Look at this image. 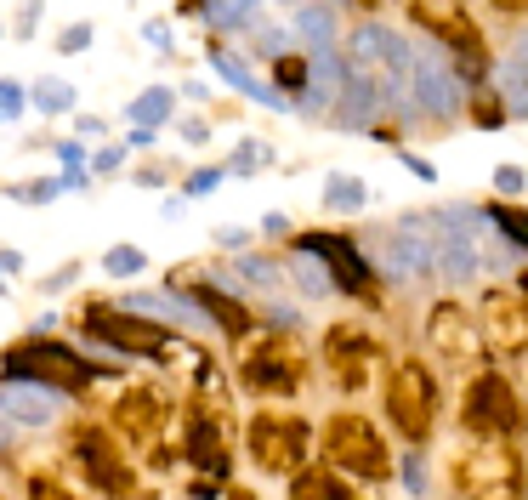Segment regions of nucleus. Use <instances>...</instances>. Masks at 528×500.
Wrapping results in <instances>:
<instances>
[{"mask_svg": "<svg viewBox=\"0 0 528 500\" xmlns=\"http://www.w3.org/2000/svg\"><path fill=\"white\" fill-rule=\"evenodd\" d=\"M91 375H97V364L63 341H23L0 358V381H35L52 393H80V387H91Z\"/></svg>", "mask_w": 528, "mask_h": 500, "instance_id": "f257e3e1", "label": "nucleus"}, {"mask_svg": "<svg viewBox=\"0 0 528 500\" xmlns=\"http://www.w3.org/2000/svg\"><path fill=\"white\" fill-rule=\"evenodd\" d=\"M455 489L466 500H517L523 478H517V461L500 438H477L455 461Z\"/></svg>", "mask_w": 528, "mask_h": 500, "instance_id": "f03ea898", "label": "nucleus"}, {"mask_svg": "<svg viewBox=\"0 0 528 500\" xmlns=\"http://www.w3.org/2000/svg\"><path fill=\"white\" fill-rule=\"evenodd\" d=\"M324 449H330V461L347 478H364V483L387 478V444H381V432L364 415H335L330 427H324Z\"/></svg>", "mask_w": 528, "mask_h": 500, "instance_id": "7ed1b4c3", "label": "nucleus"}, {"mask_svg": "<svg viewBox=\"0 0 528 500\" xmlns=\"http://www.w3.org/2000/svg\"><path fill=\"white\" fill-rule=\"evenodd\" d=\"M387 410H392V421H398V432H404L409 444L432 438V421H438V381H432L426 364H398V375H392V387H387Z\"/></svg>", "mask_w": 528, "mask_h": 500, "instance_id": "20e7f679", "label": "nucleus"}, {"mask_svg": "<svg viewBox=\"0 0 528 500\" xmlns=\"http://www.w3.org/2000/svg\"><path fill=\"white\" fill-rule=\"evenodd\" d=\"M86 336L120 347V353H137V358H159L171 347V330L142 313H125L120 302H103V307H86Z\"/></svg>", "mask_w": 528, "mask_h": 500, "instance_id": "39448f33", "label": "nucleus"}, {"mask_svg": "<svg viewBox=\"0 0 528 500\" xmlns=\"http://www.w3.org/2000/svg\"><path fill=\"white\" fill-rule=\"evenodd\" d=\"M307 444H313L307 421H290V415H256L250 421V455L262 472H301Z\"/></svg>", "mask_w": 528, "mask_h": 500, "instance_id": "423d86ee", "label": "nucleus"}, {"mask_svg": "<svg viewBox=\"0 0 528 500\" xmlns=\"http://www.w3.org/2000/svg\"><path fill=\"white\" fill-rule=\"evenodd\" d=\"M466 432L472 438H506L517 432V398L500 375H477L472 387H466Z\"/></svg>", "mask_w": 528, "mask_h": 500, "instance_id": "0eeeda50", "label": "nucleus"}, {"mask_svg": "<svg viewBox=\"0 0 528 500\" xmlns=\"http://www.w3.org/2000/svg\"><path fill=\"white\" fill-rule=\"evenodd\" d=\"M296 250H301V256H318V262L330 268V285L335 290H347V296H364V290H370V262H364L358 245L341 239V233H301Z\"/></svg>", "mask_w": 528, "mask_h": 500, "instance_id": "6e6552de", "label": "nucleus"}, {"mask_svg": "<svg viewBox=\"0 0 528 500\" xmlns=\"http://www.w3.org/2000/svg\"><path fill=\"white\" fill-rule=\"evenodd\" d=\"M409 91H415V103L426 114H455V69L443 63V57H426V52H409Z\"/></svg>", "mask_w": 528, "mask_h": 500, "instance_id": "1a4fd4ad", "label": "nucleus"}, {"mask_svg": "<svg viewBox=\"0 0 528 500\" xmlns=\"http://www.w3.org/2000/svg\"><path fill=\"white\" fill-rule=\"evenodd\" d=\"M57 393L52 387H35V381H0V421L12 427H52L57 421Z\"/></svg>", "mask_w": 528, "mask_h": 500, "instance_id": "9d476101", "label": "nucleus"}, {"mask_svg": "<svg viewBox=\"0 0 528 500\" xmlns=\"http://www.w3.org/2000/svg\"><path fill=\"white\" fill-rule=\"evenodd\" d=\"M74 455H80V466L91 472V483H97V489H108V495H125V489H131V472H125V461L114 455L108 432L80 427V438H74Z\"/></svg>", "mask_w": 528, "mask_h": 500, "instance_id": "9b49d317", "label": "nucleus"}, {"mask_svg": "<svg viewBox=\"0 0 528 500\" xmlns=\"http://www.w3.org/2000/svg\"><path fill=\"white\" fill-rule=\"evenodd\" d=\"M245 387L250 393H296L301 387V358L290 347H262V353H250L245 364Z\"/></svg>", "mask_w": 528, "mask_h": 500, "instance_id": "f8f14e48", "label": "nucleus"}, {"mask_svg": "<svg viewBox=\"0 0 528 500\" xmlns=\"http://www.w3.org/2000/svg\"><path fill=\"white\" fill-rule=\"evenodd\" d=\"M483 324H489V341L500 353H528V302L523 296H500L494 290L483 302Z\"/></svg>", "mask_w": 528, "mask_h": 500, "instance_id": "ddd939ff", "label": "nucleus"}, {"mask_svg": "<svg viewBox=\"0 0 528 500\" xmlns=\"http://www.w3.org/2000/svg\"><path fill=\"white\" fill-rule=\"evenodd\" d=\"M120 307L125 313H142V319H154V324H194V330L211 324L194 302H182V296H171V290H131Z\"/></svg>", "mask_w": 528, "mask_h": 500, "instance_id": "4468645a", "label": "nucleus"}, {"mask_svg": "<svg viewBox=\"0 0 528 500\" xmlns=\"http://www.w3.org/2000/svg\"><path fill=\"white\" fill-rule=\"evenodd\" d=\"M370 364H375V347H370V341H358L352 330H335V336H330V370H335V381H341L347 393H358V387H364Z\"/></svg>", "mask_w": 528, "mask_h": 500, "instance_id": "2eb2a0df", "label": "nucleus"}, {"mask_svg": "<svg viewBox=\"0 0 528 500\" xmlns=\"http://www.w3.org/2000/svg\"><path fill=\"white\" fill-rule=\"evenodd\" d=\"M211 69H216V80H222V86L245 91L250 103H279V91L267 86V80H256L245 57H233V52H222V46H211Z\"/></svg>", "mask_w": 528, "mask_h": 500, "instance_id": "dca6fc26", "label": "nucleus"}, {"mask_svg": "<svg viewBox=\"0 0 528 500\" xmlns=\"http://www.w3.org/2000/svg\"><path fill=\"white\" fill-rule=\"evenodd\" d=\"M194 307L216 324V330H228V336H245V330H250L245 307H239V302H228V296H222L216 285H194Z\"/></svg>", "mask_w": 528, "mask_h": 500, "instance_id": "f3484780", "label": "nucleus"}, {"mask_svg": "<svg viewBox=\"0 0 528 500\" xmlns=\"http://www.w3.org/2000/svg\"><path fill=\"white\" fill-rule=\"evenodd\" d=\"M432 341H438L443 353H455V358H472V353H477L472 324L460 319L455 307H438V313H432Z\"/></svg>", "mask_w": 528, "mask_h": 500, "instance_id": "a211bd4d", "label": "nucleus"}, {"mask_svg": "<svg viewBox=\"0 0 528 500\" xmlns=\"http://www.w3.org/2000/svg\"><path fill=\"white\" fill-rule=\"evenodd\" d=\"M188 461L205 466L211 478H228V449H222V438H216V427H205V421H194V432H188Z\"/></svg>", "mask_w": 528, "mask_h": 500, "instance_id": "6ab92c4d", "label": "nucleus"}, {"mask_svg": "<svg viewBox=\"0 0 528 500\" xmlns=\"http://www.w3.org/2000/svg\"><path fill=\"white\" fill-rule=\"evenodd\" d=\"M307 86H313V63H307V57H279V63H273V91H279V97H290V103H307Z\"/></svg>", "mask_w": 528, "mask_h": 500, "instance_id": "aec40b11", "label": "nucleus"}, {"mask_svg": "<svg viewBox=\"0 0 528 500\" xmlns=\"http://www.w3.org/2000/svg\"><path fill=\"white\" fill-rule=\"evenodd\" d=\"M432 262L443 268V279H472L477 273V245L472 239H443V245H432Z\"/></svg>", "mask_w": 528, "mask_h": 500, "instance_id": "412c9836", "label": "nucleus"}, {"mask_svg": "<svg viewBox=\"0 0 528 500\" xmlns=\"http://www.w3.org/2000/svg\"><path fill=\"white\" fill-rule=\"evenodd\" d=\"M387 262H392V273H404V279H409V273H426V268H432V245H426V239H415L409 228H398Z\"/></svg>", "mask_w": 528, "mask_h": 500, "instance_id": "4be33fe9", "label": "nucleus"}, {"mask_svg": "<svg viewBox=\"0 0 528 500\" xmlns=\"http://www.w3.org/2000/svg\"><path fill=\"white\" fill-rule=\"evenodd\" d=\"M171 108H176V91L171 86H148L137 103L125 108V114H131V125H165V120H171Z\"/></svg>", "mask_w": 528, "mask_h": 500, "instance_id": "5701e85b", "label": "nucleus"}, {"mask_svg": "<svg viewBox=\"0 0 528 500\" xmlns=\"http://www.w3.org/2000/svg\"><path fill=\"white\" fill-rule=\"evenodd\" d=\"M29 97H35V108H40V114H69V108L80 103L74 80H63V74H46V80H40V86L29 91Z\"/></svg>", "mask_w": 528, "mask_h": 500, "instance_id": "b1692460", "label": "nucleus"}, {"mask_svg": "<svg viewBox=\"0 0 528 500\" xmlns=\"http://www.w3.org/2000/svg\"><path fill=\"white\" fill-rule=\"evenodd\" d=\"M290 500H358V495H352L341 478H330V472H301Z\"/></svg>", "mask_w": 528, "mask_h": 500, "instance_id": "393cba45", "label": "nucleus"}, {"mask_svg": "<svg viewBox=\"0 0 528 500\" xmlns=\"http://www.w3.org/2000/svg\"><path fill=\"white\" fill-rule=\"evenodd\" d=\"M324 205H330V211H364V205H370V188L358 177H330L324 182Z\"/></svg>", "mask_w": 528, "mask_h": 500, "instance_id": "a878e982", "label": "nucleus"}, {"mask_svg": "<svg viewBox=\"0 0 528 500\" xmlns=\"http://www.w3.org/2000/svg\"><path fill=\"white\" fill-rule=\"evenodd\" d=\"M296 285H301V296H330V273H324V262L318 256H301L296 250Z\"/></svg>", "mask_w": 528, "mask_h": 500, "instance_id": "bb28decb", "label": "nucleus"}, {"mask_svg": "<svg viewBox=\"0 0 528 500\" xmlns=\"http://www.w3.org/2000/svg\"><path fill=\"white\" fill-rule=\"evenodd\" d=\"M120 427L125 432H148L154 427V398L148 393H125L120 398Z\"/></svg>", "mask_w": 528, "mask_h": 500, "instance_id": "cd10ccee", "label": "nucleus"}, {"mask_svg": "<svg viewBox=\"0 0 528 500\" xmlns=\"http://www.w3.org/2000/svg\"><path fill=\"white\" fill-rule=\"evenodd\" d=\"M489 222H494L500 233H506V239H511L517 250H528V211H517V205H494Z\"/></svg>", "mask_w": 528, "mask_h": 500, "instance_id": "c85d7f7f", "label": "nucleus"}, {"mask_svg": "<svg viewBox=\"0 0 528 500\" xmlns=\"http://www.w3.org/2000/svg\"><path fill=\"white\" fill-rule=\"evenodd\" d=\"M301 40H307L313 52L335 40V29H330V12H324V6H307V12H301Z\"/></svg>", "mask_w": 528, "mask_h": 500, "instance_id": "c756f323", "label": "nucleus"}, {"mask_svg": "<svg viewBox=\"0 0 528 500\" xmlns=\"http://www.w3.org/2000/svg\"><path fill=\"white\" fill-rule=\"evenodd\" d=\"M142 262H148V256H142L137 245H114V250L103 256V268L114 273V279H131V273H142Z\"/></svg>", "mask_w": 528, "mask_h": 500, "instance_id": "7c9ffc66", "label": "nucleus"}, {"mask_svg": "<svg viewBox=\"0 0 528 500\" xmlns=\"http://www.w3.org/2000/svg\"><path fill=\"white\" fill-rule=\"evenodd\" d=\"M57 194H63V177H40V182H18L12 188V199H29V205H52Z\"/></svg>", "mask_w": 528, "mask_h": 500, "instance_id": "2f4dec72", "label": "nucleus"}, {"mask_svg": "<svg viewBox=\"0 0 528 500\" xmlns=\"http://www.w3.org/2000/svg\"><path fill=\"white\" fill-rule=\"evenodd\" d=\"M23 103H29V91H23L18 80H0V125H18Z\"/></svg>", "mask_w": 528, "mask_h": 500, "instance_id": "473e14b6", "label": "nucleus"}, {"mask_svg": "<svg viewBox=\"0 0 528 500\" xmlns=\"http://www.w3.org/2000/svg\"><path fill=\"white\" fill-rule=\"evenodd\" d=\"M250 0H211V23L216 29H245Z\"/></svg>", "mask_w": 528, "mask_h": 500, "instance_id": "72a5a7b5", "label": "nucleus"}, {"mask_svg": "<svg viewBox=\"0 0 528 500\" xmlns=\"http://www.w3.org/2000/svg\"><path fill=\"white\" fill-rule=\"evenodd\" d=\"M239 273H245V279H256V285H267V296H273V285L284 279V273L273 268V262H262V256H239Z\"/></svg>", "mask_w": 528, "mask_h": 500, "instance_id": "f704fd0d", "label": "nucleus"}, {"mask_svg": "<svg viewBox=\"0 0 528 500\" xmlns=\"http://www.w3.org/2000/svg\"><path fill=\"white\" fill-rule=\"evenodd\" d=\"M91 35H97L91 23H74V29H63V35H57V52H63V57L86 52V46H91Z\"/></svg>", "mask_w": 528, "mask_h": 500, "instance_id": "c9c22d12", "label": "nucleus"}, {"mask_svg": "<svg viewBox=\"0 0 528 500\" xmlns=\"http://www.w3.org/2000/svg\"><path fill=\"white\" fill-rule=\"evenodd\" d=\"M262 165H267V148L262 143H239V154H233V171H239V177L262 171Z\"/></svg>", "mask_w": 528, "mask_h": 500, "instance_id": "e433bc0d", "label": "nucleus"}, {"mask_svg": "<svg viewBox=\"0 0 528 500\" xmlns=\"http://www.w3.org/2000/svg\"><path fill=\"white\" fill-rule=\"evenodd\" d=\"M29 495H35V500H74L69 489H63L57 478H46V472H40V478H29Z\"/></svg>", "mask_w": 528, "mask_h": 500, "instance_id": "4c0bfd02", "label": "nucleus"}, {"mask_svg": "<svg viewBox=\"0 0 528 500\" xmlns=\"http://www.w3.org/2000/svg\"><path fill=\"white\" fill-rule=\"evenodd\" d=\"M494 188H500V194H517V188H523V171H517V165H500V171H494Z\"/></svg>", "mask_w": 528, "mask_h": 500, "instance_id": "58836bf2", "label": "nucleus"}, {"mask_svg": "<svg viewBox=\"0 0 528 500\" xmlns=\"http://www.w3.org/2000/svg\"><path fill=\"white\" fill-rule=\"evenodd\" d=\"M216 182H222V171H194V177H188V188H182V194H211Z\"/></svg>", "mask_w": 528, "mask_h": 500, "instance_id": "ea45409f", "label": "nucleus"}, {"mask_svg": "<svg viewBox=\"0 0 528 500\" xmlns=\"http://www.w3.org/2000/svg\"><path fill=\"white\" fill-rule=\"evenodd\" d=\"M404 489H409V495H421V489H426V478H421V461H415V455L404 461Z\"/></svg>", "mask_w": 528, "mask_h": 500, "instance_id": "a19ab883", "label": "nucleus"}, {"mask_svg": "<svg viewBox=\"0 0 528 500\" xmlns=\"http://www.w3.org/2000/svg\"><path fill=\"white\" fill-rule=\"evenodd\" d=\"M91 165H97V171L108 177V171H120V165H125V148H103V154H97Z\"/></svg>", "mask_w": 528, "mask_h": 500, "instance_id": "79ce46f5", "label": "nucleus"}, {"mask_svg": "<svg viewBox=\"0 0 528 500\" xmlns=\"http://www.w3.org/2000/svg\"><path fill=\"white\" fill-rule=\"evenodd\" d=\"M142 35H148V46H159V52H171V29H165V23H142Z\"/></svg>", "mask_w": 528, "mask_h": 500, "instance_id": "37998d69", "label": "nucleus"}, {"mask_svg": "<svg viewBox=\"0 0 528 500\" xmlns=\"http://www.w3.org/2000/svg\"><path fill=\"white\" fill-rule=\"evenodd\" d=\"M409 171H415V177H421V182H438V171H432V165H426V160H415V154H409Z\"/></svg>", "mask_w": 528, "mask_h": 500, "instance_id": "c03bdc74", "label": "nucleus"}, {"mask_svg": "<svg viewBox=\"0 0 528 500\" xmlns=\"http://www.w3.org/2000/svg\"><path fill=\"white\" fill-rule=\"evenodd\" d=\"M6 444H12V432H6V421H0V449H6Z\"/></svg>", "mask_w": 528, "mask_h": 500, "instance_id": "a18cd8bd", "label": "nucleus"}, {"mask_svg": "<svg viewBox=\"0 0 528 500\" xmlns=\"http://www.w3.org/2000/svg\"><path fill=\"white\" fill-rule=\"evenodd\" d=\"M517 290H523V302H528V273H523V279H517Z\"/></svg>", "mask_w": 528, "mask_h": 500, "instance_id": "49530a36", "label": "nucleus"}, {"mask_svg": "<svg viewBox=\"0 0 528 500\" xmlns=\"http://www.w3.org/2000/svg\"><path fill=\"white\" fill-rule=\"evenodd\" d=\"M0 40H6V29H0Z\"/></svg>", "mask_w": 528, "mask_h": 500, "instance_id": "de8ad7c7", "label": "nucleus"}, {"mask_svg": "<svg viewBox=\"0 0 528 500\" xmlns=\"http://www.w3.org/2000/svg\"><path fill=\"white\" fill-rule=\"evenodd\" d=\"M0 273H6V268H0Z\"/></svg>", "mask_w": 528, "mask_h": 500, "instance_id": "09e8293b", "label": "nucleus"}]
</instances>
